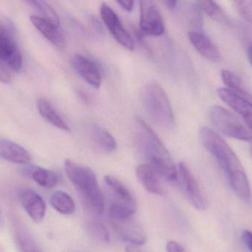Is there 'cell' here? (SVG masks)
Segmentation results:
<instances>
[{"mask_svg": "<svg viewBox=\"0 0 252 252\" xmlns=\"http://www.w3.org/2000/svg\"><path fill=\"white\" fill-rule=\"evenodd\" d=\"M200 139L207 151L220 164L237 196L245 202L251 201L250 181L241 160L223 138L210 127H201Z\"/></svg>", "mask_w": 252, "mask_h": 252, "instance_id": "cell-1", "label": "cell"}, {"mask_svg": "<svg viewBox=\"0 0 252 252\" xmlns=\"http://www.w3.org/2000/svg\"><path fill=\"white\" fill-rule=\"evenodd\" d=\"M135 138L150 165L158 175L168 181H177L178 170L170 152L151 127L139 117L135 118Z\"/></svg>", "mask_w": 252, "mask_h": 252, "instance_id": "cell-2", "label": "cell"}, {"mask_svg": "<svg viewBox=\"0 0 252 252\" xmlns=\"http://www.w3.org/2000/svg\"><path fill=\"white\" fill-rule=\"evenodd\" d=\"M64 170L68 179L81 194L87 208L94 214L101 216L105 209L104 197L94 171L69 159L65 161Z\"/></svg>", "mask_w": 252, "mask_h": 252, "instance_id": "cell-3", "label": "cell"}, {"mask_svg": "<svg viewBox=\"0 0 252 252\" xmlns=\"http://www.w3.org/2000/svg\"><path fill=\"white\" fill-rule=\"evenodd\" d=\"M144 106L152 121L164 129H170L175 124L174 115L168 96L157 82H150L142 93Z\"/></svg>", "mask_w": 252, "mask_h": 252, "instance_id": "cell-4", "label": "cell"}, {"mask_svg": "<svg viewBox=\"0 0 252 252\" xmlns=\"http://www.w3.org/2000/svg\"><path fill=\"white\" fill-rule=\"evenodd\" d=\"M133 216V213L123 206L116 204L109 206V220L117 235L124 242L139 247L145 244L147 235Z\"/></svg>", "mask_w": 252, "mask_h": 252, "instance_id": "cell-5", "label": "cell"}, {"mask_svg": "<svg viewBox=\"0 0 252 252\" xmlns=\"http://www.w3.org/2000/svg\"><path fill=\"white\" fill-rule=\"evenodd\" d=\"M210 121L215 128L224 136L252 144V132L235 114L226 108L215 105L209 112Z\"/></svg>", "mask_w": 252, "mask_h": 252, "instance_id": "cell-6", "label": "cell"}, {"mask_svg": "<svg viewBox=\"0 0 252 252\" xmlns=\"http://www.w3.org/2000/svg\"><path fill=\"white\" fill-rule=\"evenodd\" d=\"M178 180L185 196L189 204L199 211H204L208 207V201L201 186L188 166L181 162L178 169Z\"/></svg>", "mask_w": 252, "mask_h": 252, "instance_id": "cell-7", "label": "cell"}, {"mask_svg": "<svg viewBox=\"0 0 252 252\" xmlns=\"http://www.w3.org/2000/svg\"><path fill=\"white\" fill-rule=\"evenodd\" d=\"M0 61L9 69L20 71L22 56L11 31L0 24Z\"/></svg>", "mask_w": 252, "mask_h": 252, "instance_id": "cell-8", "label": "cell"}, {"mask_svg": "<svg viewBox=\"0 0 252 252\" xmlns=\"http://www.w3.org/2000/svg\"><path fill=\"white\" fill-rule=\"evenodd\" d=\"M139 27L145 34L158 36L164 34L165 27L162 16L152 1H141Z\"/></svg>", "mask_w": 252, "mask_h": 252, "instance_id": "cell-9", "label": "cell"}, {"mask_svg": "<svg viewBox=\"0 0 252 252\" xmlns=\"http://www.w3.org/2000/svg\"><path fill=\"white\" fill-rule=\"evenodd\" d=\"M100 11L105 25L110 31L114 38L126 48L133 50L134 48L133 38L126 31L113 9L106 3H102Z\"/></svg>", "mask_w": 252, "mask_h": 252, "instance_id": "cell-10", "label": "cell"}, {"mask_svg": "<svg viewBox=\"0 0 252 252\" xmlns=\"http://www.w3.org/2000/svg\"><path fill=\"white\" fill-rule=\"evenodd\" d=\"M218 96L242 118L246 125L252 132V100L235 92L225 88H219Z\"/></svg>", "mask_w": 252, "mask_h": 252, "instance_id": "cell-11", "label": "cell"}, {"mask_svg": "<svg viewBox=\"0 0 252 252\" xmlns=\"http://www.w3.org/2000/svg\"><path fill=\"white\" fill-rule=\"evenodd\" d=\"M19 199L32 221L40 223L44 220L46 215L45 202L36 192L31 189H21Z\"/></svg>", "mask_w": 252, "mask_h": 252, "instance_id": "cell-12", "label": "cell"}, {"mask_svg": "<svg viewBox=\"0 0 252 252\" xmlns=\"http://www.w3.org/2000/svg\"><path fill=\"white\" fill-rule=\"evenodd\" d=\"M71 65L89 85L96 89L100 87L101 75L98 67L94 62L82 55L75 54L71 59Z\"/></svg>", "mask_w": 252, "mask_h": 252, "instance_id": "cell-13", "label": "cell"}, {"mask_svg": "<svg viewBox=\"0 0 252 252\" xmlns=\"http://www.w3.org/2000/svg\"><path fill=\"white\" fill-rule=\"evenodd\" d=\"M87 136L92 146L102 153L109 154L116 149V140L106 129L97 124L87 128Z\"/></svg>", "mask_w": 252, "mask_h": 252, "instance_id": "cell-14", "label": "cell"}, {"mask_svg": "<svg viewBox=\"0 0 252 252\" xmlns=\"http://www.w3.org/2000/svg\"><path fill=\"white\" fill-rule=\"evenodd\" d=\"M105 182L112 192L113 201L128 209L134 214L137 209V202L133 194L119 179L112 176H106Z\"/></svg>", "mask_w": 252, "mask_h": 252, "instance_id": "cell-15", "label": "cell"}, {"mask_svg": "<svg viewBox=\"0 0 252 252\" xmlns=\"http://www.w3.org/2000/svg\"><path fill=\"white\" fill-rule=\"evenodd\" d=\"M188 37L191 44L201 56L213 62L221 60L220 50L207 36L198 31H190L188 33Z\"/></svg>", "mask_w": 252, "mask_h": 252, "instance_id": "cell-16", "label": "cell"}, {"mask_svg": "<svg viewBox=\"0 0 252 252\" xmlns=\"http://www.w3.org/2000/svg\"><path fill=\"white\" fill-rule=\"evenodd\" d=\"M136 176L139 183L148 192L163 195L164 189L158 173L149 164H141L136 168Z\"/></svg>", "mask_w": 252, "mask_h": 252, "instance_id": "cell-17", "label": "cell"}, {"mask_svg": "<svg viewBox=\"0 0 252 252\" xmlns=\"http://www.w3.org/2000/svg\"><path fill=\"white\" fill-rule=\"evenodd\" d=\"M0 158L14 164H28L31 154L20 145L7 139H0Z\"/></svg>", "mask_w": 252, "mask_h": 252, "instance_id": "cell-18", "label": "cell"}, {"mask_svg": "<svg viewBox=\"0 0 252 252\" xmlns=\"http://www.w3.org/2000/svg\"><path fill=\"white\" fill-rule=\"evenodd\" d=\"M31 23L34 27L50 41L58 47H63L65 44V38L59 29V27L49 21L43 19L41 16L32 15L30 17Z\"/></svg>", "mask_w": 252, "mask_h": 252, "instance_id": "cell-19", "label": "cell"}, {"mask_svg": "<svg viewBox=\"0 0 252 252\" xmlns=\"http://www.w3.org/2000/svg\"><path fill=\"white\" fill-rule=\"evenodd\" d=\"M37 108L40 115L52 125L60 130L69 131V127L66 121L55 110L54 108L45 99H39L37 102Z\"/></svg>", "mask_w": 252, "mask_h": 252, "instance_id": "cell-20", "label": "cell"}, {"mask_svg": "<svg viewBox=\"0 0 252 252\" xmlns=\"http://www.w3.org/2000/svg\"><path fill=\"white\" fill-rule=\"evenodd\" d=\"M50 202L55 210L63 216H70L75 212V204L73 199L62 191L55 192L50 197Z\"/></svg>", "mask_w": 252, "mask_h": 252, "instance_id": "cell-21", "label": "cell"}, {"mask_svg": "<svg viewBox=\"0 0 252 252\" xmlns=\"http://www.w3.org/2000/svg\"><path fill=\"white\" fill-rule=\"evenodd\" d=\"M30 174L32 180L45 189H53L59 183V176L55 172L41 167H32Z\"/></svg>", "mask_w": 252, "mask_h": 252, "instance_id": "cell-22", "label": "cell"}, {"mask_svg": "<svg viewBox=\"0 0 252 252\" xmlns=\"http://www.w3.org/2000/svg\"><path fill=\"white\" fill-rule=\"evenodd\" d=\"M220 76L226 89L252 100V95L244 88L242 80L236 74L228 70H222Z\"/></svg>", "mask_w": 252, "mask_h": 252, "instance_id": "cell-23", "label": "cell"}, {"mask_svg": "<svg viewBox=\"0 0 252 252\" xmlns=\"http://www.w3.org/2000/svg\"><path fill=\"white\" fill-rule=\"evenodd\" d=\"M196 5L200 10L204 11L213 20L224 25L230 24L229 19L221 7L215 1H198L196 2Z\"/></svg>", "mask_w": 252, "mask_h": 252, "instance_id": "cell-24", "label": "cell"}, {"mask_svg": "<svg viewBox=\"0 0 252 252\" xmlns=\"http://www.w3.org/2000/svg\"><path fill=\"white\" fill-rule=\"evenodd\" d=\"M15 240L19 252H41L33 238L25 229H16Z\"/></svg>", "mask_w": 252, "mask_h": 252, "instance_id": "cell-25", "label": "cell"}, {"mask_svg": "<svg viewBox=\"0 0 252 252\" xmlns=\"http://www.w3.org/2000/svg\"><path fill=\"white\" fill-rule=\"evenodd\" d=\"M28 3L41 13L42 16H41V18L54 24L56 26L59 27L60 20H59V15L56 13L54 8L51 7L48 3L44 1H28Z\"/></svg>", "mask_w": 252, "mask_h": 252, "instance_id": "cell-26", "label": "cell"}, {"mask_svg": "<svg viewBox=\"0 0 252 252\" xmlns=\"http://www.w3.org/2000/svg\"><path fill=\"white\" fill-rule=\"evenodd\" d=\"M89 229L93 237L100 242L108 244L110 241V235L104 225L99 220H92L89 225Z\"/></svg>", "mask_w": 252, "mask_h": 252, "instance_id": "cell-27", "label": "cell"}, {"mask_svg": "<svg viewBox=\"0 0 252 252\" xmlns=\"http://www.w3.org/2000/svg\"><path fill=\"white\" fill-rule=\"evenodd\" d=\"M233 3L241 17L252 25V0H238Z\"/></svg>", "mask_w": 252, "mask_h": 252, "instance_id": "cell-28", "label": "cell"}, {"mask_svg": "<svg viewBox=\"0 0 252 252\" xmlns=\"http://www.w3.org/2000/svg\"><path fill=\"white\" fill-rule=\"evenodd\" d=\"M6 68L7 67L0 61V81L3 84H9L11 81L10 72Z\"/></svg>", "mask_w": 252, "mask_h": 252, "instance_id": "cell-29", "label": "cell"}, {"mask_svg": "<svg viewBox=\"0 0 252 252\" xmlns=\"http://www.w3.org/2000/svg\"><path fill=\"white\" fill-rule=\"evenodd\" d=\"M166 250L167 252H188L180 244L173 241L167 243Z\"/></svg>", "mask_w": 252, "mask_h": 252, "instance_id": "cell-30", "label": "cell"}, {"mask_svg": "<svg viewBox=\"0 0 252 252\" xmlns=\"http://www.w3.org/2000/svg\"><path fill=\"white\" fill-rule=\"evenodd\" d=\"M242 239L247 248L252 252V232L245 230L242 234Z\"/></svg>", "mask_w": 252, "mask_h": 252, "instance_id": "cell-31", "label": "cell"}, {"mask_svg": "<svg viewBox=\"0 0 252 252\" xmlns=\"http://www.w3.org/2000/svg\"><path fill=\"white\" fill-rule=\"evenodd\" d=\"M117 2H118V4H119L120 6H121L124 10H126V11L130 12L133 10V4H134L133 1H118Z\"/></svg>", "mask_w": 252, "mask_h": 252, "instance_id": "cell-32", "label": "cell"}, {"mask_svg": "<svg viewBox=\"0 0 252 252\" xmlns=\"http://www.w3.org/2000/svg\"><path fill=\"white\" fill-rule=\"evenodd\" d=\"M247 58H248L249 62L252 67V42L248 44V47L247 49Z\"/></svg>", "mask_w": 252, "mask_h": 252, "instance_id": "cell-33", "label": "cell"}, {"mask_svg": "<svg viewBox=\"0 0 252 252\" xmlns=\"http://www.w3.org/2000/svg\"><path fill=\"white\" fill-rule=\"evenodd\" d=\"M126 252H143L138 247L135 246H127L126 248Z\"/></svg>", "mask_w": 252, "mask_h": 252, "instance_id": "cell-34", "label": "cell"}, {"mask_svg": "<svg viewBox=\"0 0 252 252\" xmlns=\"http://www.w3.org/2000/svg\"><path fill=\"white\" fill-rule=\"evenodd\" d=\"M164 3L165 4V5L170 9L176 8V4H177V1H173V0H170V1H164Z\"/></svg>", "mask_w": 252, "mask_h": 252, "instance_id": "cell-35", "label": "cell"}, {"mask_svg": "<svg viewBox=\"0 0 252 252\" xmlns=\"http://www.w3.org/2000/svg\"><path fill=\"white\" fill-rule=\"evenodd\" d=\"M3 224V216L2 212H1V206H0V226Z\"/></svg>", "mask_w": 252, "mask_h": 252, "instance_id": "cell-36", "label": "cell"}, {"mask_svg": "<svg viewBox=\"0 0 252 252\" xmlns=\"http://www.w3.org/2000/svg\"></svg>", "mask_w": 252, "mask_h": 252, "instance_id": "cell-37", "label": "cell"}]
</instances>
